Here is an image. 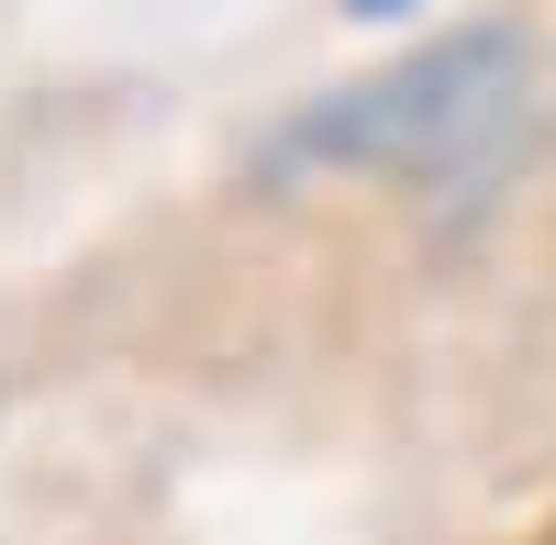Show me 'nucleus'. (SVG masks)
<instances>
[{
    "label": "nucleus",
    "mask_w": 556,
    "mask_h": 545,
    "mask_svg": "<svg viewBox=\"0 0 556 545\" xmlns=\"http://www.w3.org/2000/svg\"><path fill=\"white\" fill-rule=\"evenodd\" d=\"M356 12H412V0H356Z\"/></svg>",
    "instance_id": "1"
},
{
    "label": "nucleus",
    "mask_w": 556,
    "mask_h": 545,
    "mask_svg": "<svg viewBox=\"0 0 556 545\" xmlns=\"http://www.w3.org/2000/svg\"><path fill=\"white\" fill-rule=\"evenodd\" d=\"M545 545H556V534H545Z\"/></svg>",
    "instance_id": "2"
}]
</instances>
